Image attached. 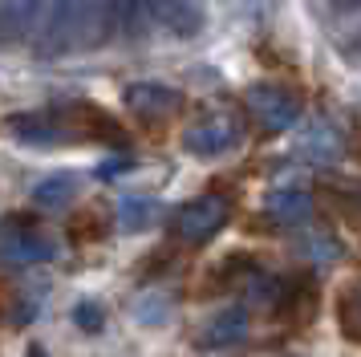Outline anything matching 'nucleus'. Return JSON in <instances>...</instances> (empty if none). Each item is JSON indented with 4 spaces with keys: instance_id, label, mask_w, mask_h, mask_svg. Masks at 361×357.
<instances>
[{
    "instance_id": "obj_4",
    "label": "nucleus",
    "mask_w": 361,
    "mask_h": 357,
    "mask_svg": "<svg viewBox=\"0 0 361 357\" xmlns=\"http://www.w3.org/2000/svg\"><path fill=\"white\" fill-rule=\"evenodd\" d=\"M73 321L82 325L85 333H98L102 325H106V313H102V305H85L82 301V305L73 308Z\"/></svg>"
},
{
    "instance_id": "obj_1",
    "label": "nucleus",
    "mask_w": 361,
    "mask_h": 357,
    "mask_svg": "<svg viewBox=\"0 0 361 357\" xmlns=\"http://www.w3.org/2000/svg\"><path fill=\"white\" fill-rule=\"evenodd\" d=\"M224 219H228V203H224V199H203V203H195V207L183 211L179 224H175V231H179L183 240L203 243V240H212L215 231L224 227Z\"/></svg>"
},
{
    "instance_id": "obj_5",
    "label": "nucleus",
    "mask_w": 361,
    "mask_h": 357,
    "mask_svg": "<svg viewBox=\"0 0 361 357\" xmlns=\"http://www.w3.org/2000/svg\"><path fill=\"white\" fill-rule=\"evenodd\" d=\"M29 357H49V353H45L41 345H29Z\"/></svg>"
},
{
    "instance_id": "obj_2",
    "label": "nucleus",
    "mask_w": 361,
    "mask_h": 357,
    "mask_svg": "<svg viewBox=\"0 0 361 357\" xmlns=\"http://www.w3.org/2000/svg\"><path fill=\"white\" fill-rule=\"evenodd\" d=\"M247 333V313L244 308H219L212 321H207V333H203V345H212V349H224V345H235V341H244Z\"/></svg>"
},
{
    "instance_id": "obj_6",
    "label": "nucleus",
    "mask_w": 361,
    "mask_h": 357,
    "mask_svg": "<svg viewBox=\"0 0 361 357\" xmlns=\"http://www.w3.org/2000/svg\"><path fill=\"white\" fill-rule=\"evenodd\" d=\"M357 301H361V289H357Z\"/></svg>"
},
{
    "instance_id": "obj_3",
    "label": "nucleus",
    "mask_w": 361,
    "mask_h": 357,
    "mask_svg": "<svg viewBox=\"0 0 361 357\" xmlns=\"http://www.w3.org/2000/svg\"><path fill=\"white\" fill-rule=\"evenodd\" d=\"M341 329H345V337H353V341H361V301H357V289L353 292H345L341 296Z\"/></svg>"
}]
</instances>
